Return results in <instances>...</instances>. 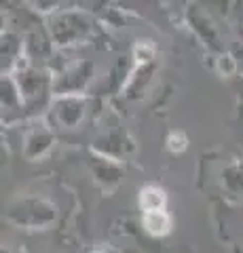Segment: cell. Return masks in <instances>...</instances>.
Returning a JSON list of instances; mask_svg holds the SVG:
<instances>
[{
    "mask_svg": "<svg viewBox=\"0 0 243 253\" xmlns=\"http://www.w3.org/2000/svg\"><path fill=\"white\" fill-rule=\"evenodd\" d=\"M163 205H165V194L159 188L148 186L142 190V207L144 211H163Z\"/></svg>",
    "mask_w": 243,
    "mask_h": 253,
    "instance_id": "cell-2",
    "label": "cell"
},
{
    "mask_svg": "<svg viewBox=\"0 0 243 253\" xmlns=\"http://www.w3.org/2000/svg\"><path fill=\"white\" fill-rule=\"evenodd\" d=\"M144 226L150 234H167L169 232V215L165 211H148L144 215Z\"/></svg>",
    "mask_w": 243,
    "mask_h": 253,
    "instance_id": "cell-1",
    "label": "cell"
}]
</instances>
